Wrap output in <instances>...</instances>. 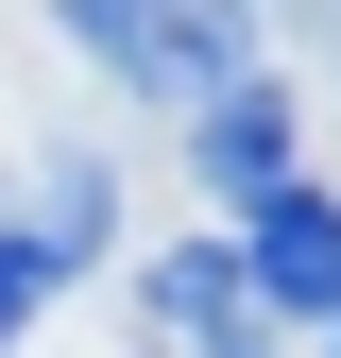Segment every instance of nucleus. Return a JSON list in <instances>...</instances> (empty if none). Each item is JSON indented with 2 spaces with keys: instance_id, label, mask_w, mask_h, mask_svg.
<instances>
[{
  "instance_id": "nucleus-6",
  "label": "nucleus",
  "mask_w": 341,
  "mask_h": 358,
  "mask_svg": "<svg viewBox=\"0 0 341 358\" xmlns=\"http://www.w3.org/2000/svg\"><path fill=\"white\" fill-rule=\"evenodd\" d=\"M34 307H52V273H34V256H17V239H0V341H17V324H34Z\"/></svg>"
},
{
  "instance_id": "nucleus-2",
  "label": "nucleus",
  "mask_w": 341,
  "mask_h": 358,
  "mask_svg": "<svg viewBox=\"0 0 341 358\" xmlns=\"http://www.w3.org/2000/svg\"><path fill=\"white\" fill-rule=\"evenodd\" d=\"M239 290L273 307V324H341V205L307 188V171H273V188H256V222H239Z\"/></svg>"
},
{
  "instance_id": "nucleus-3",
  "label": "nucleus",
  "mask_w": 341,
  "mask_h": 358,
  "mask_svg": "<svg viewBox=\"0 0 341 358\" xmlns=\"http://www.w3.org/2000/svg\"><path fill=\"white\" fill-rule=\"evenodd\" d=\"M137 324H154L170 358H273V307L239 290V256H222V239H170L154 273H137Z\"/></svg>"
},
{
  "instance_id": "nucleus-7",
  "label": "nucleus",
  "mask_w": 341,
  "mask_h": 358,
  "mask_svg": "<svg viewBox=\"0 0 341 358\" xmlns=\"http://www.w3.org/2000/svg\"><path fill=\"white\" fill-rule=\"evenodd\" d=\"M324 358H341V341H324Z\"/></svg>"
},
{
  "instance_id": "nucleus-4",
  "label": "nucleus",
  "mask_w": 341,
  "mask_h": 358,
  "mask_svg": "<svg viewBox=\"0 0 341 358\" xmlns=\"http://www.w3.org/2000/svg\"><path fill=\"white\" fill-rule=\"evenodd\" d=\"M0 239H17V256H34V273H52V290H68V273H85V256H103V171H85V154H52V171H34V205H17V222H0Z\"/></svg>"
},
{
  "instance_id": "nucleus-5",
  "label": "nucleus",
  "mask_w": 341,
  "mask_h": 358,
  "mask_svg": "<svg viewBox=\"0 0 341 358\" xmlns=\"http://www.w3.org/2000/svg\"><path fill=\"white\" fill-rule=\"evenodd\" d=\"M205 171H222L239 205L290 171V103H273V85H222V103H205Z\"/></svg>"
},
{
  "instance_id": "nucleus-1",
  "label": "nucleus",
  "mask_w": 341,
  "mask_h": 358,
  "mask_svg": "<svg viewBox=\"0 0 341 358\" xmlns=\"http://www.w3.org/2000/svg\"><path fill=\"white\" fill-rule=\"evenodd\" d=\"M52 17L137 85V103H188L205 120L222 85H256V17H239V0H52Z\"/></svg>"
}]
</instances>
